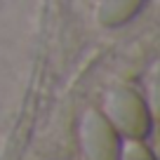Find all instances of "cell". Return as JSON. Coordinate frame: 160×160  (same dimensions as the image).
Segmentation results:
<instances>
[{"instance_id":"cell-2","label":"cell","mask_w":160,"mask_h":160,"mask_svg":"<svg viewBox=\"0 0 160 160\" xmlns=\"http://www.w3.org/2000/svg\"><path fill=\"white\" fill-rule=\"evenodd\" d=\"M122 137L99 108H87L80 120V148L85 160H118Z\"/></svg>"},{"instance_id":"cell-3","label":"cell","mask_w":160,"mask_h":160,"mask_svg":"<svg viewBox=\"0 0 160 160\" xmlns=\"http://www.w3.org/2000/svg\"><path fill=\"white\" fill-rule=\"evenodd\" d=\"M146 0H99L94 19L101 28H118L125 26L141 12Z\"/></svg>"},{"instance_id":"cell-4","label":"cell","mask_w":160,"mask_h":160,"mask_svg":"<svg viewBox=\"0 0 160 160\" xmlns=\"http://www.w3.org/2000/svg\"><path fill=\"white\" fill-rule=\"evenodd\" d=\"M118 160H155V155L144 139H122Z\"/></svg>"},{"instance_id":"cell-1","label":"cell","mask_w":160,"mask_h":160,"mask_svg":"<svg viewBox=\"0 0 160 160\" xmlns=\"http://www.w3.org/2000/svg\"><path fill=\"white\" fill-rule=\"evenodd\" d=\"M108 122L118 130L122 139H146L153 127V118L144 97L127 85L113 87L106 94L104 111Z\"/></svg>"}]
</instances>
